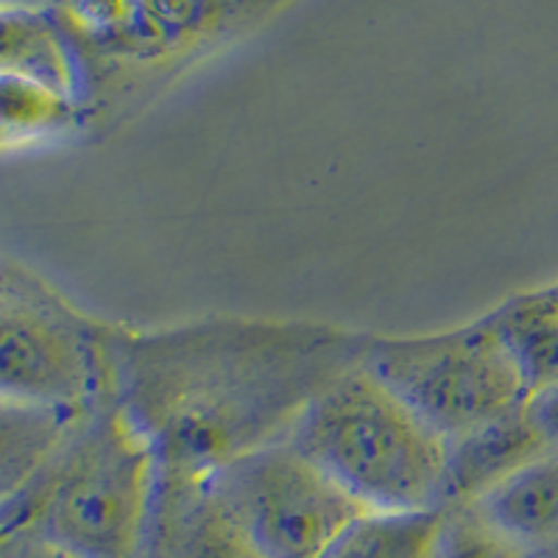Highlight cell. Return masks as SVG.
Instances as JSON below:
<instances>
[{
    "mask_svg": "<svg viewBox=\"0 0 558 558\" xmlns=\"http://www.w3.org/2000/svg\"><path fill=\"white\" fill-rule=\"evenodd\" d=\"M368 336L332 324L209 318L109 330L112 400L151 438L159 495L291 436L324 388L363 363Z\"/></svg>",
    "mask_w": 558,
    "mask_h": 558,
    "instance_id": "1",
    "label": "cell"
},
{
    "mask_svg": "<svg viewBox=\"0 0 558 558\" xmlns=\"http://www.w3.org/2000/svg\"><path fill=\"white\" fill-rule=\"evenodd\" d=\"M151 438L112 397L84 413L32 495L20 525L73 558H137L159 500Z\"/></svg>",
    "mask_w": 558,
    "mask_h": 558,
    "instance_id": "2",
    "label": "cell"
},
{
    "mask_svg": "<svg viewBox=\"0 0 558 558\" xmlns=\"http://www.w3.org/2000/svg\"><path fill=\"white\" fill-rule=\"evenodd\" d=\"M288 438L363 508H447L450 441L363 363L324 388Z\"/></svg>",
    "mask_w": 558,
    "mask_h": 558,
    "instance_id": "3",
    "label": "cell"
},
{
    "mask_svg": "<svg viewBox=\"0 0 558 558\" xmlns=\"http://www.w3.org/2000/svg\"><path fill=\"white\" fill-rule=\"evenodd\" d=\"M107 324L0 260V400L84 416L112 397Z\"/></svg>",
    "mask_w": 558,
    "mask_h": 558,
    "instance_id": "4",
    "label": "cell"
},
{
    "mask_svg": "<svg viewBox=\"0 0 558 558\" xmlns=\"http://www.w3.org/2000/svg\"><path fill=\"white\" fill-rule=\"evenodd\" d=\"M363 366L445 441L527 402L520 372L488 318L425 336H368Z\"/></svg>",
    "mask_w": 558,
    "mask_h": 558,
    "instance_id": "5",
    "label": "cell"
},
{
    "mask_svg": "<svg viewBox=\"0 0 558 558\" xmlns=\"http://www.w3.org/2000/svg\"><path fill=\"white\" fill-rule=\"evenodd\" d=\"M207 486L268 558H318L363 511L291 438L227 463Z\"/></svg>",
    "mask_w": 558,
    "mask_h": 558,
    "instance_id": "6",
    "label": "cell"
},
{
    "mask_svg": "<svg viewBox=\"0 0 558 558\" xmlns=\"http://www.w3.org/2000/svg\"><path fill=\"white\" fill-rule=\"evenodd\" d=\"M286 3L291 0H132L121 32L93 48L137 68H166L229 43Z\"/></svg>",
    "mask_w": 558,
    "mask_h": 558,
    "instance_id": "7",
    "label": "cell"
},
{
    "mask_svg": "<svg viewBox=\"0 0 558 558\" xmlns=\"http://www.w3.org/2000/svg\"><path fill=\"white\" fill-rule=\"evenodd\" d=\"M545 456H550V450L527 416V408H517L508 416L450 441L445 506H475L492 488Z\"/></svg>",
    "mask_w": 558,
    "mask_h": 558,
    "instance_id": "8",
    "label": "cell"
},
{
    "mask_svg": "<svg viewBox=\"0 0 558 558\" xmlns=\"http://www.w3.org/2000/svg\"><path fill=\"white\" fill-rule=\"evenodd\" d=\"M78 418L0 400V531L17 522L20 506L48 472Z\"/></svg>",
    "mask_w": 558,
    "mask_h": 558,
    "instance_id": "9",
    "label": "cell"
},
{
    "mask_svg": "<svg viewBox=\"0 0 558 558\" xmlns=\"http://www.w3.org/2000/svg\"><path fill=\"white\" fill-rule=\"evenodd\" d=\"M151 536L166 558H268L207 483L162 492Z\"/></svg>",
    "mask_w": 558,
    "mask_h": 558,
    "instance_id": "10",
    "label": "cell"
},
{
    "mask_svg": "<svg viewBox=\"0 0 558 558\" xmlns=\"http://www.w3.org/2000/svg\"><path fill=\"white\" fill-rule=\"evenodd\" d=\"M0 73L37 78L82 98V62L53 9H0Z\"/></svg>",
    "mask_w": 558,
    "mask_h": 558,
    "instance_id": "11",
    "label": "cell"
},
{
    "mask_svg": "<svg viewBox=\"0 0 558 558\" xmlns=\"http://www.w3.org/2000/svg\"><path fill=\"white\" fill-rule=\"evenodd\" d=\"M477 514L502 531L517 545L536 547L558 539V456L539 458L525 470L492 488L481 502Z\"/></svg>",
    "mask_w": 558,
    "mask_h": 558,
    "instance_id": "12",
    "label": "cell"
},
{
    "mask_svg": "<svg viewBox=\"0 0 558 558\" xmlns=\"http://www.w3.org/2000/svg\"><path fill=\"white\" fill-rule=\"evenodd\" d=\"M447 508L377 511L363 508L318 558H436Z\"/></svg>",
    "mask_w": 558,
    "mask_h": 558,
    "instance_id": "13",
    "label": "cell"
},
{
    "mask_svg": "<svg viewBox=\"0 0 558 558\" xmlns=\"http://www.w3.org/2000/svg\"><path fill=\"white\" fill-rule=\"evenodd\" d=\"M527 391V400L558 386V305L542 291L522 293L488 313Z\"/></svg>",
    "mask_w": 558,
    "mask_h": 558,
    "instance_id": "14",
    "label": "cell"
},
{
    "mask_svg": "<svg viewBox=\"0 0 558 558\" xmlns=\"http://www.w3.org/2000/svg\"><path fill=\"white\" fill-rule=\"evenodd\" d=\"M82 118V98L28 76L0 73V151L64 137Z\"/></svg>",
    "mask_w": 558,
    "mask_h": 558,
    "instance_id": "15",
    "label": "cell"
},
{
    "mask_svg": "<svg viewBox=\"0 0 558 558\" xmlns=\"http://www.w3.org/2000/svg\"><path fill=\"white\" fill-rule=\"evenodd\" d=\"M436 558H527L525 547L508 539L477 508H447V522L441 531Z\"/></svg>",
    "mask_w": 558,
    "mask_h": 558,
    "instance_id": "16",
    "label": "cell"
},
{
    "mask_svg": "<svg viewBox=\"0 0 558 558\" xmlns=\"http://www.w3.org/2000/svg\"><path fill=\"white\" fill-rule=\"evenodd\" d=\"M62 7L73 32L89 45H98L121 32L132 12V0H62Z\"/></svg>",
    "mask_w": 558,
    "mask_h": 558,
    "instance_id": "17",
    "label": "cell"
},
{
    "mask_svg": "<svg viewBox=\"0 0 558 558\" xmlns=\"http://www.w3.org/2000/svg\"><path fill=\"white\" fill-rule=\"evenodd\" d=\"M0 558H73L43 539L32 525H14L0 531Z\"/></svg>",
    "mask_w": 558,
    "mask_h": 558,
    "instance_id": "18",
    "label": "cell"
},
{
    "mask_svg": "<svg viewBox=\"0 0 558 558\" xmlns=\"http://www.w3.org/2000/svg\"><path fill=\"white\" fill-rule=\"evenodd\" d=\"M527 416L533 418L536 430L545 438L547 450L558 456V386L550 391H542L525 402Z\"/></svg>",
    "mask_w": 558,
    "mask_h": 558,
    "instance_id": "19",
    "label": "cell"
},
{
    "mask_svg": "<svg viewBox=\"0 0 558 558\" xmlns=\"http://www.w3.org/2000/svg\"><path fill=\"white\" fill-rule=\"evenodd\" d=\"M57 0H0V9H53Z\"/></svg>",
    "mask_w": 558,
    "mask_h": 558,
    "instance_id": "20",
    "label": "cell"
},
{
    "mask_svg": "<svg viewBox=\"0 0 558 558\" xmlns=\"http://www.w3.org/2000/svg\"><path fill=\"white\" fill-rule=\"evenodd\" d=\"M137 558H166V556H162V553H159L157 547H148V545H146V550L140 553Z\"/></svg>",
    "mask_w": 558,
    "mask_h": 558,
    "instance_id": "21",
    "label": "cell"
},
{
    "mask_svg": "<svg viewBox=\"0 0 558 558\" xmlns=\"http://www.w3.org/2000/svg\"><path fill=\"white\" fill-rule=\"evenodd\" d=\"M542 293H545V296H547V299H550L553 305H558V282H556V286L545 288V291H542Z\"/></svg>",
    "mask_w": 558,
    "mask_h": 558,
    "instance_id": "22",
    "label": "cell"
}]
</instances>
